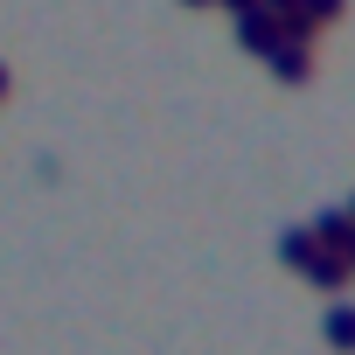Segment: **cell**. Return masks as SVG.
Wrapping results in <instances>:
<instances>
[{
	"mask_svg": "<svg viewBox=\"0 0 355 355\" xmlns=\"http://www.w3.org/2000/svg\"><path fill=\"white\" fill-rule=\"evenodd\" d=\"M223 8H237V15H244V8H258V0H223Z\"/></svg>",
	"mask_w": 355,
	"mask_h": 355,
	"instance_id": "5b68a950",
	"label": "cell"
},
{
	"mask_svg": "<svg viewBox=\"0 0 355 355\" xmlns=\"http://www.w3.org/2000/svg\"><path fill=\"white\" fill-rule=\"evenodd\" d=\"M348 216H355V202H348Z\"/></svg>",
	"mask_w": 355,
	"mask_h": 355,
	"instance_id": "ba28073f",
	"label": "cell"
},
{
	"mask_svg": "<svg viewBox=\"0 0 355 355\" xmlns=\"http://www.w3.org/2000/svg\"><path fill=\"white\" fill-rule=\"evenodd\" d=\"M300 15H306L313 28H327V21H341V15H348V0H300Z\"/></svg>",
	"mask_w": 355,
	"mask_h": 355,
	"instance_id": "277c9868",
	"label": "cell"
},
{
	"mask_svg": "<svg viewBox=\"0 0 355 355\" xmlns=\"http://www.w3.org/2000/svg\"><path fill=\"white\" fill-rule=\"evenodd\" d=\"M189 8H202V0H189Z\"/></svg>",
	"mask_w": 355,
	"mask_h": 355,
	"instance_id": "52a82bcc",
	"label": "cell"
},
{
	"mask_svg": "<svg viewBox=\"0 0 355 355\" xmlns=\"http://www.w3.org/2000/svg\"><path fill=\"white\" fill-rule=\"evenodd\" d=\"M0 98H8V63H0Z\"/></svg>",
	"mask_w": 355,
	"mask_h": 355,
	"instance_id": "8992f818",
	"label": "cell"
},
{
	"mask_svg": "<svg viewBox=\"0 0 355 355\" xmlns=\"http://www.w3.org/2000/svg\"><path fill=\"white\" fill-rule=\"evenodd\" d=\"M327 341L334 348H355V306H334L327 313Z\"/></svg>",
	"mask_w": 355,
	"mask_h": 355,
	"instance_id": "3957f363",
	"label": "cell"
},
{
	"mask_svg": "<svg viewBox=\"0 0 355 355\" xmlns=\"http://www.w3.org/2000/svg\"><path fill=\"white\" fill-rule=\"evenodd\" d=\"M237 42H244L251 56H272V49L286 42V35H279V15L265 8V0H258V8H244V15H237Z\"/></svg>",
	"mask_w": 355,
	"mask_h": 355,
	"instance_id": "6da1fadb",
	"label": "cell"
},
{
	"mask_svg": "<svg viewBox=\"0 0 355 355\" xmlns=\"http://www.w3.org/2000/svg\"><path fill=\"white\" fill-rule=\"evenodd\" d=\"M265 63L279 70V84H306V77H313V42H279Z\"/></svg>",
	"mask_w": 355,
	"mask_h": 355,
	"instance_id": "7a4b0ae2",
	"label": "cell"
}]
</instances>
